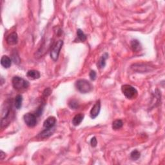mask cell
I'll return each mask as SVG.
<instances>
[{
    "label": "cell",
    "instance_id": "6da1fadb",
    "mask_svg": "<svg viewBox=\"0 0 165 165\" xmlns=\"http://www.w3.org/2000/svg\"><path fill=\"white\" fill-rule=\"evenodd\" d=\"M76 87L79 92L82 94H87L90 92L93 89V87L90 83L86 79H79L76 82Z\"/></svg>",
    "mask_w": 165,
    "mask_h": 165
},
{
    "label": "cell",
    "instance_id": "7a4b0ae2",
    "mask_svg": "<svg viewBox=\"0 0 165 165\" xmlns=\"http://www.w3.org/2000/svg\"><path fill=\"white\" fill-rule=\"evenodd\" d=\"M121 91L124 96L129 99H133L137 96V90L130 85H124L121 87Z\"/></svg>",
    "mask_w": 165,
    "mask_h": 165
},
{
    "label": "cell",
    "instance_id": "3957f363",
    "mask_svg": "<svg viewBox=\"0 0 165 165\" xmlns=\"http://www.w3.org/2000/svg\"><path fill=\"white\" fill-rule=\"evenodd\" d=\"M12 83L13 87L17 90L26 89L29 87V83L19 76H14L12 78Z\"/></svg>",
    "mask_w": 165,
    "mask_h": 165
},
{
    "label": "cell",
    "instance_id": "277c9868",
    "mask_svg": "<svg viewBox=\"0 0 165 165\" xmlns=\"http://www.w3.org/2000/svg\"><path fill=\"white\" fill-rule=\"evenodd\" d=\"M63 41L62 40L58 41L55 44V45L53 47L52 49L50 52V57L51 59L55 62L57 61L58 57H59V55L61 50H62V48L63 47Z\"/></svg>",
    "mask_w": 165,
    "mask_h": 165
},
{
    "label": "cell",
    "instance_id": "5b68a950",
    "mask_svg": "<svg viewBox=\"0 0 165 165\" xmlns=\"http://www.w3.org/2000/svg\"><path fill=\"white\" fill-rule=\"evenodd\" d=\"M23 119L25 124L29 127L35 126L37 123L36 116L34 114L27 113L24 115Z\"/></svg>",
    "mask_w": 165,
    "mask_h": 165
},
{
    "label": "cell",
    "instance_id": "8992f818",
    "mask_svg": "<svg viewBox=\"0 0 165 165\" xmlns=\"http://www.w3.org/2000/svg\"><path fill=\"white\" fill-rule=\"evenodd\" d=\"M101 110V102L100 101H97L95 103V105L93 106V107L92 108L91 110H90V118L92 119H95V118H97L98 115L99 114Z\"/></svg>",
    "mask_w": 165,
    "mask_h": 165
},
{
    "label": "cell",
    "instance_id": "52a82bcc",
    "mask_svg": "<svg viewBox=\"0 0 165 165\" xmlns=\"http://www.w3.org/2000/svg\"><path fill=\"white\" fill-rule=\"evenodd\" d=\"M56 123V119L54 116H50L44 121L43 126L46 129L53 128Z\"/></svg>",
    "mask_w": 165,
    "mask_h": 165
},
{
    "label": "cell",
    "instance_id": "ba28073f",
    "mask_svg": "<svg viewBox=\"0 0 165 165\" xmlns=\"http://www.w3.org/2000/svg\"><path fill=\"white\" fill-rule=\"evenodd\" d=\"M6 41L8 45H14L18 43V34L16 32H12L7 37Z\"/></svg>",
    "mask_w": 165,
    "mask_h": 165
},
{
    "label": "cell",
    "instance_id": "9c48e42d",
    "mask_svg": "<svg viewBox=\"0 0 165 165\" xmlns=\"http://www.w3.org/2000/svg\"><path fill=\"white\" fill-rule=\"evenodd\" d=\"M26 76L31 79V80H35V79H38L40 78L41 74L39 72L36 70H30L28 71L27 74H26Z\"/></svg>",
    "mask_w": 165,
    "mask_h": 165
},
{
    "label": "cell",
    "instance_id": "30bf717a",
    "mask_svg": "<svg viewBox=\"0 0 165 165\" xmlns=\"http://www.w3.org/2000/svg\"><path fill=\"white\" fill-rule=\"evenodd\" d=\"M1 65L5 68H9L12 65V61L7 55H3L1 59Z\"/></svg>",
    "mask_w": 165,
    "mask_h": 165
},
{
    "label": "cell",
    "instance_id": "8fae6325",
    "mask_svg": "<svg viewBox=\"0 0 165 165\" xmlns=\"http://www.w3.org/2000/svg\"><path fill=\"white\" fill-rule=\"evenodd\" d=\"M84 116H85L84 114H77L76 116L74 117V118L72 119V124L76 126H79V125L81 123L83 120Z\"/></svg>",
    "mask_w": 165,
    "mask_h": 165
},
{
    "label": "cell",
    "instance_id": "7c38bea8",
    "mask_svg": "<svg viewBox=\"0 0 165 165\" xmlns=\"http://www.w3.org/2000/svg\"><path fill=\"white\" fill-rule=\"evenodd\" d=\"M131 47L134 52H139L141 49V45L140 42L137 40V39H134L131 41Z\"/></svg>",
    "mask_w": 165,
    "mask_h": 165
},
{
    "label": "cell",
    "instance_id": "4fadbf2b",
    "mask_svg": "<svg viewBox=\"0 0 165 165\" xmlns=\"http://www.w3.org/2000/svg\"><path fill=\"white\" fill-rule=\"evenodd\" d=\"M108 57V55L107 53H105L100 58V60L99 62L97 63V66L99 67V68H103L106 65V60L107 59Z\"/></svg>",
    "mask_w": 165,
    "mask_h": 165
},
{
    "label": "cell",
    "instance_id": "5bb4252c",
    "mask_svg": "<svg viewBox=\"0 0 165 165\" xmlns=\"http://www.w3.org/2000/svg\"><path fill=\"white\" fill-rule=\"evenodd\" d=\"M22 102H23L22 95L20 94L16 95V97L14 100V105L16 108L18 109V110L20 109L21 108V106H22Z\"/></svg>",
    "mask_w": 165,
    "mask_h": 165
},
{
    "label": "cell",
    "instance_id": "9a60e30c",
    "mask_svg": "<svg viewBox=\"0 0 165 165\" xmlns=\"http://www.w3.org/2000/svg\"><path fill=\"white\" fill-rule=\"evenodd\" d=\"M123 121L120 119H117V120L114 121L112 123V128L114 130H118L120 129L121 128L123 127Z\"/></svg>",
    "mask_w": 165,
    "mask_h": 165
},
{
    "label": "cell",
    "instance_id": "2e32d148",
    "mask_svg": "<svg viewBox=\"0 0 165 165\" xmlns=\"http://www.w3.org/2000/svg\"><path fill=\"white\" fill-rule=\"evenodd\" d=\"M77 35H78V39L82 42H84L86 41L87 39V36L85 34H84L83 32L82 31V30L81 29H78V30H77Z\"/></svg>",
    "mask_w": 165,
    "mask_h": 165
},
{
    "label": "cell",
    "instance_id": "e0dca14e",
    "mask_svg": "<svg viewBox=\"0 0 165 165\" xmlns=\"http://www.w3.org/2000/svg\"><path fill=\"white\" fill-rule=\"evenodd\" d=\"M52 130H53V128L45 129L44 131H43L40 134L41 137L43 138H46V137H49L50 135H51L53 133V132H52Z\"/></svg>",
    "mask_w": 165,
    "mask_h": 165
},
{
    "label": "cell",
    "instance_id": "ac0fdd59",
    "mask_svg": "<svg viewBox=\"0 0 165 165\" xmlns=\"http://www.w3.org/2000/svg\"><path fill=\"white\" fill-rule=\"evenodd\" d=\"M141 156V154L138 150H135L134 151H132L131 154H130V157L132 159L134 160H137V159H139Z\"/></svg>",
    "mask_w": 165,
    "mask_h": 165
},
{
    "label": "cell",
    "instance_id": "d6986e66",
    "mask_svg": "<svg viewBox=\"0 0 165 165\" xmlns=\"http://www.w3.org/2000/svg\"><path fill=\"white\" fill-rule=\"evenodd\" d=\"M68 105L71 109H77L79 107V103L76 100H71L69 102Z\"/></svg>",
    "mask_w": 165,
    "mask_h": 165
},
{
    "label": "cell",
    "instance_id": "ffe728a7",
    "mask_svg": "<svg viewBox=\"0 0 165 165\" xmlns=\"http://www.w3.org/2000/svg\"><path fill=\"white\" fill-rule=\"evenodd\" d=\"M90 144H91L92 147H95L97 145V141L96 139V137H93L91 141H90Z\"/></svg>",
    "mask_w": 165,
    "mask_h": 165
},
{
    "label": "cell",
    "instance_id": "44dd1931",
    "mask_svg": "<svg viewBox=\"0 0 165 165\" xmlns=\"http://www.w3.org/2000/svg\"><path fill=\"white\" fill-rule=\"evenodd\" d=\"M89 76H90V78L91 79V80H93V81L95 80V78H96V72H95L94 70H92L90 72Z\"/></svg>",
    "mask_w": 165,
    "mask_h": 165
},
{
    "label": "cell",
    "instance_id": "7402d4cb",
    "mask_svg": "<svg viewBox=\"0 0 165 165\" xmlns=\"http://www.w3.org/2000/svg\"><path fill=\"white\" fill-rule=\"evenodd\" d=\"M50 93H51V90H50V88H47V89H45V91L43 92V95L45 97H47L50 94Z\"/></svg>",
    "mask_w": 165,
    "mask_h": 165
},
{
    "label": "cell",
    "instance_id": "603a6c76",
    "mask_svg": "<svg viewBox=\"0 0 165 165\" xmlns=\"http://www.w3.org/2000/svg\"><path fill=\"white\" fill-rule=\"evenodd\" d=\"M5 156H6V154H5V153H4L2 150H1V154H0V159H1V160H3V159L5 158Z\"/></svg>",
    "mask_w": 165,
    "mask_h": 165
}]
</instances>
